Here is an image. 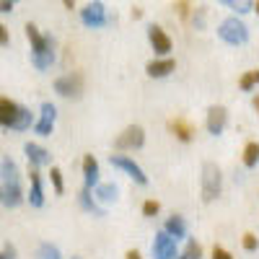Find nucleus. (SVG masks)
<instances>
[{
  "mask_svg": "<svg viewBox=\"0 0 259 259\" xmlns=\"http://www.w3.org/2000/svg\"><path fill=\"white\" fill-rule=\"evenodd\" d=\"M26 39L31 41V65L36 70H50L57 60L55 39L50 34H41L34 24H26Z\"/></svg>",
  "mask_w": 259,
  "mask_h": 259,
  "instance_id": "f257e3e1",
  "label": "nucleus"
},
{
  "mask_svg": "<svg viewBox=\"0 0 259 259\" xmlns=\"http://www.w3.org/2000/svg\"><path fill=\"white\" fill-rule=\"evenodd\" d=\"M218 36L231 47H241L249 41V26L241 21V16H228L218 24Z\"/></svg>",
  "mask_w": 259,
  "mask_h": 259,
  "instance_id": "f03ea898",
  "label": "nucleus"
},
{
  "mask_svg": "<svg viewBox=\"0 0 259 259\" xmlns=\"http://www.w3.org/2000/svg\"><path fill=\"white\" fill-rule=\"evenodd\" d=\"M117 21V16H112L106 11V6L101 0H94V3H85L80 8V24L85 29H104V26H112Z\"/></svg>",
  "mask_w": 259,
  "mask_h": 259,
  "instance_id": "7ed1b4c3",
  "label": "nucleus"
},
{
  "mask_svg": "<svg viewBox=\"0 0 259 259\" xmlns=\"http://www.w3.org/2000/svg\"><path fill=\"white\" fill-rule=\"evenodd\" d=\"M221 189H223L221 168L215 166L212 161H207V163L202 166V200H205V202H212V200L221 194Z\"/></svg>",
  "mask_w": 259,
  "mask_h": 259,
  "instance_id": "20e7f679",
  "label": "nucleus"
},
{
  "mask_svg": "<svg viewBox=\"0 0 259 259\" xmlns=\"http://www.w3.org/2000/svg\"><path fill=\"white\" fill-rule=\"evenodd\" d=\"M143 143H145V130L140 124L124 127L122 135H117V140H114L117 150H138V148H143Z\"/></svg>",
  "mask_w": 259,
  "mask_h": 259,
  "instance_id": "39448f33",
  "label": "nucleus"
},
{
  "mask_svg": "<svg viewBox=\"0 0 259 259\" xmlns=\"http://www.w3.org/2000/svg\"><path fill=\"white\" fill-rule=\"evenodd\" d=\"M55 122H57L55 104L45 101V104H41V109H39V119L34 122V133H36L39 138H50L52 130H55Z\"/></svg>",
  "mask_w": 259,
  "mask_h": 259,
  "instance_id": "423d86ee",
  "label": "nucleus"
},
{
  "mask_svg": "<svg viewBox=\"0 0 259 259\" xmlns=\"http://www.w3.org/2000/svg\"><path fill=\"white\" fill-rule=\"evenodd\" d=\"M55 91L65 99H78L83 94V75L80 73H70V75H62L55 80Z\"/></svg>",
  "mask_w": 259,
  "mask_h": 259,
  "instance_id": "0eeeda50",
  "label": "nucleus"
},
{
  "mask_svg": "<svg viewBox=\"0 0 259 259\" xmlns=\"http://www.w3.org/2000/svg\"><path fill=\"white\" fill-rule=\"evenodd\" d=\"M109 163L114 166V168H119V171H124V174L133 179V182H138V184H148V177H145V171L130 158V156H109Z\"/></svg>",
  "mask_w": 259,
  "mask_h": 259,
  "instance_id": "6e6552de",
  "label": "nucleus"
},
{
  "mask_svg": "<svg viewBox=\"0 0 259 259\" xmlns=\"http://www.w3.org/2000/svg\"><path fill=\"white\" fill-rule=\"evenodd\" d=\"M148 41H150V47H153V52L158 57H168L171 47H174V45H171V36L161 26H156V24L148 26Z\"/></svg>",
  "mask_w": 259,
  "mask_h": 259,
  "instance_id": "1a4fd4ad",
  "label": "nucleus"
},
{
  "mask_svg": "<svg viewBox=\"0 0 259 259\" xmlns=\"http://www.w3.org/2000/svg\"><path fill=\"white\" fill-rule=\"evenodd\" d=\"M226 124H228V109H226V106H210V109H207V119H205L207 133L218 138V135H223Z\"/></svg>",
  "mask_w": 259,
  "mask_h": 259,
  "instance_id": "9d476101",
  "label": "nucleus"
},
{
  "mask_svg": "<svg viewBox=\"0 0 259 259\" xmlns=\"http://www.w3.org/2000/svg\"><path fill=\"white\" fill-rule=\"evenodd\" d=\"M177 256V239H171L166 231H158L153 239V259H174Z\"/></svg>",
  "mask_w": 259,
  "mask_h": 259,
  "instance_id": "9b49d317",
  "label": "nucleus"
},
{
  "mask_svg": "<svg viewBox=\"0 0 259 259\" xmlns=\"http://www.w3.org/2000/svg\"><path fill=\"white\" fill-rule=\"evenodd\" d=\"M29 182H31V187H29L26 200H29L31 207H41V205H45V189H41L39 166H34V163H29Z\"/></svg>",
  "mask_w": 259,
  "mask_h": 259,
  "instance_id": "f8f14e48",
  "label": "nucleus"
},
{
  "mask_svg": "<svg viewBox=\"0 0 259 259\" xmlns=\"http://www.w3.org/2000/svg\"><path fill=\"white\" fill-rule=\"evenodd\" d=\"M174 70H177V62L171 60V57H156V60H150L145 65V73L150 78H166V75H171Z\"/></svg>",
  "mask_w": 259,
  "mask_h": 259,
  "instance_id": "ddd939ff",
  "label": "nucleus"
},
{
  "mask_svg": "<svg viewBox=\"0 0 259 259\" xmlns=\"http://www.w3.org/2000/svg\"><path fill=\"white\" fill-rule=\"evenodd\" d=\"M0 187H3V202L6 207H18L21 202H24V189H21V182H0Z\"/></svg>",
  "mask_w": 259,
  "mask_h": 259,
  "instance_id": "4468645a",
  "label": "nucleus"
},
{
  "mask_svg": "<svg viewBox=\"0 0 259 259\" xmlns=\"http://www.w3.org/2000/svg\"><path fill=\"white\" fill-rule=\"evenodd\" d=\"M24 153H26L29 163H34V166H52V153H50L47 148L36 145V143H26L24 145Z\"/></svg>",
  "mask_w": 259,
  "mask_h": 259,
  "instance_id": "2eb2a0df",
  "label": "nucleus"
},
{
  "mask_svg": "<svg viewBox=\"0 0 259 259\" xmlns=\"http://www.w3.org/2000/svg\"><path fill=\"white\" fill-rule=\"evenodd\" d=\"M99 161L89 153V156H83V179H85V187L89 189H94L96 184H99Z\"/></svg>",
  "mask_w": 259,
  "mask_h": 259,
  "instance_id": "dca6fc26",
  "label": "nucleus"
},
{
  "mask_svg": "<svg viewBox=\"0 0 259 259\" xmlns=\"http://www.w3.org/2000/svg\"><path fill=\"white\" fill-rule=\"evenodd\" d=\"M168 130H171V133H174V138L182 140V143H192V138H194V127H192L187 119H171V122H168Z\"/></svg>",
  "mask_w": 259,
  "mask_h": 259,
  "instance_id": "f3484780",
  "label": "nucleus"
},
{
  "mask_svg": "<svg viewBox=\"0 0 259 259\" xmlns=\"http://www.w3.org/2000/svg\"><path fill=\"white\" fill-rule=\"evenodd\" d=\"M16 109H18L16 101H11L8 96H0V127H3V130H11Z\"/></svg>",
  "mask_w": 259,
  "mask_h": 259,
  "instance_id": "a211bd4d",
  "label": "nucleus"
},
{
  "mask_svg": "<svg viewBox=\"0 0 259 259\" xmlns=\"http://www.w3.org/2000/svg\"><path fill=\"white\" fill-rule=\"evenodd\" d=\"M163 231L171 236V239H187V223H184V218L182 215H171V218L166 221V226H163Z\"/></svg>",
  "mask_w": 259,
  "mask_h": 259,
  "instance_id": "6ab92c4d",
  "label": "nucleus"
},
{
  "mask_svg": "<svg viewBox=\"0 0 259 259\" xmlns=\"http://www.w3.org/2000/svg\"><path fill=\"white\" fill-rule=\"evenodd\" d=\"M78 202H80V207H83L85 212L96 215V218H104V210H101V207H99V202L94 200V194H91V189H89V187H83V189H80Z\"/></svg>",
  "mask_w": 259,
  "mask_h": 259,
  "instance_id": "aec40b11",
  "label": "nucleus"
},
{
  "mask_svg": "<svg viewBox=\"0 0 259 259\" xmlns=\"http://www.w3.org/2000/svg\"><path fill=\"white\" fill-rule=\"evenodd\" d=\"M31 124H34V114L26 109V106H21V104H18L11 130H16V133H24V130H31Z\"/></svg>",
  "mask_w": 259,
  "mask_h": 259,
  "instance_id": "412c9836",
  "label": "nucleus"
},
{
  "mask_svg": "<svg viewBox=\"0 0 259 259\" xmlns=\"http://www.w3.org/2000/svg\"><path fill=\"white\" fill-rule=\"evenodd\" d=\"M117 194H119V187H117L114 182H104V184L99 182L94 197H96L99 202H114V200H117Z\"/></svg>",
  "mask_w": 259,
  "mask_h": 259,
  "instance_id": "4be33fe9",
  "label": "nucleus"
},
{
  "mask_svg": "<svg viewBox=\"0 0 259 259\" xmlns=\"http://www.w3.org/2000/svg\"><path fill=\"white\" fill-rule=\"evenodd\" d=\"M0 182H21V174H18L16 161H11V158L0 161Z\"/></svg>",
  "mask_w": 259,
  "mask_h": 259,
  "instance_id": "5701e85b",
  "label": "nucleus"
},
{
  "mask_svg": "<svg viewBox=\"0 0 259 259\" xmlns=\"http://www.w3.org/2000/svg\"><path fill=\"white\" fill-rule=\"evenodd\" d=\"M221 6H226V8H231L236 16H244V13H251V8H254V0H218Z\"/></svg>",
  "mask_w": 259,
  "mask_h": 259,
  "instance_id": "b1692460",
  "label": "nucleus"
},
{
  "mask_svg": "<svg viewBox=\"0 0 259 259\" xmlns=\"http://www.w3.org/2000/svg\"><path fill=\"white\" fill-rule=\"evenodd\" d=\"M256 85H259V70H246V73L241 75V80H239V89L246 91V94L254 91Z\"/></svg>",
  "mask_w": 259,
  "mask_h": 259,
  "instance_id": "393cba45",
  "label": "nucleus"
},
{
  "mask_svg": "<svg viewBox=\"0 0 259 259\" xmlns=\"http://www.w3.org/2000/svg\"><path fill=\"white\" fill-rule=\"evenodd\" d=\"M256 163H259V143H246V148H244V166L254 168Z\"/></svg>",
  "mask_w": 259,
  "mask_h": 259,
  "instance_id": "a878e982",
  "label": "nucleus"
},
{
  "mask_svg": "<svg viewBox=\"0 0 259 259\" xmlns=\"http://www.w3.org/2000/svg\"><path fill=\"white\" fill-rule=\"evenodd\" d=\"M36 259H62V254H60V249L55 244H39Z\"/></svg>",
  "mask_w": 259,
  "mask_h": 259,
  "instance_id": "bb28decb",
  "label": "nucleus"
},
{
  "mask_svg": "<svg viewBox=\"0 0 259 259\" xmlns=\"http://www.w3.org/2000/svg\"><path fill=\"white\" fill-rule=\"evenodd\" d=\"M202 256V246L197 244V239H189L187 241V249H184V254L179 256V259H200ZM177 259V256H174Z\"/></svg>",
  "mask_w": 259,
  "mask_h": 259,
  "instance_id": "cd10ccee",
  "label": "nucleus"
},
{
  "mask_svg": "<svg viewBox=\"0 0 259 259\" xmlns=\"http://www.w3.org/2000/svg\"><path fill=\"white\" fill-rule=\"evenodd\" d=\"M50 182H52V187H55V192H57V194H62V192H65V182H62V171H60L57 166H52V168H50Z\"/></svg>",
  "mask_w": 259,
  "mask_h": 259,
  "instance_id": "c85d7f7f",
  "label": "nucleus"
},
{
  "mask_svg": "<svg viewBox=\"0 0 259 259\" xmlns=\"http://www.w3.org/2000/svg\"><path fill=\"white\" fill-rule=\"evenodd\" d=\"M205 24H207L205 8H194V13H192V26H194V29H205Z\"/></svg>",
  "mask_w": 259,
  "mask_h": 259,
  "instance_id": "c756f323",
  "label": "nucleus"
},
{
  "mask_svg": "<svg viewBox=\"0 0 259 259\" xmlns=\"http://www.w3.org/2000/svg\"><path fill=\"white\" fill-rule=\"evenodd\" d=\"M158 210H161V205H158L156 200H145V202H143V215H145V218H153V215H158Z\"/></svg>",
  "mask_w": 259,
  "mask_h": 259,
  "instance_id": "7c9ffc66",
  "label": "nucleus"
},
{
  "mask_svg": "<svg viewBox=\"0 0 259 259\" xmlns=\"http://www.w3.org/2000/svg\"><path fill=\"white\" fill-rule=\"evenodd\" d=\"M256 246H259L256 236H254V233H246V236H244V249H246V251H256Z\"/></svg>",
  "mask_w": 259,
  "mask_h": 259,
  "instance_id": "2f4dec72",
  "label": "nucleus"
},
{
  "mask_svg": "<svg viewBox=\"0 0 259 259\" xmlns=\"http://www.w3.org/2000/svg\"><path fill=\"white\" fill-rule=\"evenodd\" d=\"M11 45V31L6 24H0V47H8Z\"/></svg>",
  "mask_w": 259,
  "mask_h": 259,
  "instance_id": "473e14b6",
  "label": "nucleus"
},
{
  "mask_svg": "<svg viewBox=\"0 0 259 259\" xmlns=\"http://www.w3.org/2000/svg\"><path fill=\"white\" fill-rule=\"evenodd\" d=\"M177 13L182 18H189V3H187V0H179V3H177Z\"/></svg>",
  "mask_w": 259,
  "mask_h": 259,
  "instance_id": "72a5a7b5",
  "label": "nucleus"
},
{
  "mask_svg": "<svg viewBox=\"0 0 259 259\" xmlns=\"http://www.w3.org/2000/svg\"><path fill=\"white\" fill-rule=\"evenodd\" d=\"M212 259H233V256H231L223 246H215V249H212Z\"/></svg>",
  "mask_w": 259,
  "mask_h": 259,
  "instance_id": "f704fd0d",
  "label": "nucleus"
},
{
  "mask_svg": "<svg viewBox=\"0 0 259 259\" xmlns=\"http://www.w3.org/2000/svg\"><path fill=\"white\" fill-rule=\"evenodd\" d=\"M13 6H16V0H0V13H11L13 11Z\"/></svg>",
  "mask_w": 259,
  "mask_h": 259,
  "instance_id": "c9c22d12",
  "label": "nucleus"
},
{
  "mask_svg": "<svg viewBox=\"0 0 259 259\" xmlns=\"http://www.w3.org/2000/svg\"><path fill=\"white\" fill-rule=\"evenodd\" d=\"M0 259H16V249L11 244H6V249L0 251Z\"/></svg>",
  "mask_w": 259,
  "mask_h": 259,
  "instance_id": "e433bc0d",
  "label": "nucleus"
},
{
  "mask_svg": "<svg viewBox=\"0 0 259 259\" xmlns=\"http://www.w3.org/2000/svg\"><path fill=\"white\" fill-rule=\"evenodd\" d=\"M124 259H143V256H140V251H138V249H130V251L124 254Z\"/></svg>",
  "mask_w": 259,
  "mask_h": 259,
  "instance_id": "4c0bfd02",
  "label": "nucleus"
},
{
  "mask_svg": "<svg viewBox=\"0 0 259 259\" xmlns=\"http://www.w3.org/2000/svg\"><path fill=\"white\" fill-rule=\"evenodd\" d=\"M62 6L68 8V11H73V8H75V0H62Z\"/></svg>",
  "mask_w": 259,
  "mask_h": 259,
  "instance_id": "58836bf2",
  "label": "nucleus"
},
{
  "mask_svg": "<svg viewBox=\"0 0 259 259\" xmlns=\"http://www.w3.org/2000/svg\"><path fill=\"white\" fill-rule=\"evenodd\" d=\"M133 18H143V8H133Z\"/></svg>",
  "mask_w": 259,
  "mask_h": 259,
  "instance_id": "ea45409f",
  "label": "nucleus"
},
{
  "mask_svg": "<svg viewBox=\"0 0 259 259\" xmlns=\"http://www.w3.org/2000/svg\"><path fill=\"white\" fill-rule=\"evenodd\" d=\"M251 11H254V13L259 16V0H254V8H251Z\"/></svg>",
  "mask_w": 259,
  "mask_h": 259,
  "instance_id": "a19ab883",
  "label": "nucleus"
},
{
  "mask_svg": "<svg viewBox=\"0 0 259 259\" xmlns=\"http://www.w3.org/2000/svg\"><path fill=\"white\" fill-rule=\"evenodd\" d=\"M254 109L259 112V96H254Z\"/></svg>",
  "mask_w": 259,
  "mask_h": 259,
  "instance_id": "79ce46f5",
  "label": "nucleus"
},
{
  "mask_svg": "<svg viewBox=\"0 0 259 259\" xmlns=\"http://www.w3.org/2000/svg\"><path fill=\"white\" fill-rule=\"evenodd\" d=\"M0 202H3V187H0Z\"/></svg>",
  "mask_w": 259,
  "mask_h": 259,
  "instance_id": "37998d69",
  "label": "nucleus"
},
{
  "mask_svg": "<svg viewBox=\"0 0 259 259\" xmlns=\"http://www.w3.org/2000/svg\"><path fill=\"white\" fill-rule=\"evenodd\" d=\"M16 3H18V0H16Z\"/></svg>",
  "mask_w": 259,
  "mask_h": 259,
  "instance_id": "c03bdc74",
  "label": "nucleus"
}]
</instances>
